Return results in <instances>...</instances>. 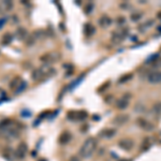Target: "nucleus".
<instances>
[{
	"instance_id": "f257e3e1",
	"label": "nucleus",
	"mask_w": 161,
	"mask_h": 161,
	"mask_svg": "<svg viewBox=\"0 0 161 161\" xmlns=\"http://www.w3.org/2000/svg\"><path fill=\"white\" fill-rule=\"evenodd\" d=\"M97 145H98V141L96 137H93V136L88 137L87 140L83 143V145L80 146L78 155L82 158H90V157L93 156L94 153H95L96 148H97Z\"/></svg>"
},
{
	"instance_id": "6e6552de",
	"label": "nucleus",
	"mask_w": 161,
	"mask_h": 161,
	"mask_svg": "<svg viewBox=\"0 0 161 161\" xmlns=\"http://www.w3.org/2000/svg\"><path fill=\"white\" fill-rule=\"evenodd\" d=\"M116 134V130L113 128H107V129H102L99 132L98 136L102 137V139H105V140H110L113 136H115Z\"/></svg>"
},
{
	"instance_id": "39448f33",
	"label": "nucleus",
	"mask_w": 161,
	"mask_h": 161,
	"mask_svg": "<svg viewBox=\"0 0 161 161\" xmlns=\"http://www.w3.org/2000/svg\"><path fill=\"white\" fill-rule=\"evenodd\" d=\"M129 119H130V116H129L128 114L121 113V114H118V115H116V116L114 117L113 120H112V123L117 126V127H120V126H123L128 123Z\"/></svg>"
},
{
	"instance_id": "b1692460",
	"label": "nucleus",
	"mask_w": 161,
	"mask_h": 161,
	"mask_svg": "<svg viewBox=\"0 0 161 161\" xmlns=\"http://www.w3.org/2000/svg\"><path fill=\"white\" fill-rule=\"evenodd\" d=\"M119 161H133L132 159H127V158H125V159H120Z\"/></svg>"
},
{
	"instance_id": "f3484780",
	"label": "nucleus",
	"mask_w": 161,
	"mask_h": 161,
	"mask_svg": "<svg viewBox=\"0 0 161 161\" xmlns=\"http://www.w3.org/2000/svg\"><path fill=\"white\" fill-rule=\"evenodd\" d=\"M21 83V77H14V80L10 82V88H11V89H14V88L18 87V85Z\"/></svg>"
},
{
	"instance_id": "5701e85b",
	"label": "nucleus",
	"mask_w": 161,
	"mask_h": 161,
	"mask_svg": "<svg viewBox=\"0 0 161 161\" xmlns=\"http://www.w3.org/2000/svg\"><path fill=\"white\" fill-rule=\"evenodd\" d=\"M125 17H123V16H121V17H118V19H117V23H118V24H123V23H125Z\"/></svg>"
},
{
	"instance_id": "9b49d317",
	"label": "nucleus",
	"mask_w": 161,
	"mask_h": 161,
	"mask_svg": "<svg viewBox=\"0 0 161 161\" xmlns=\"http://www.w3.org/2000/svg\"><path fill=\"white\" fill-rule=\"evenodd\" d=\"M70 141H71V133L69 132V131H64L59 136V143L62 145H66Z\"/></svg>"
},
{
	"instance_id": "1a4fd4ad",
	"label": "nucleus",
	"mask_w": 161,
	"mask_h": 161,
	"mask_svg": "<svg viewBox=\"0 0 161 161\" xmlns=\"http://www.w3.org/2000/svg\"><path fill=\"white\" fill-rule=\"evenodd\" d=\"M147 80L150 84H159L161 83V71H153L148 74Z\"/></svg>"
},
{
	"instance_id": "7ed1b4c3",
	"label": "nucleus",
	"mask_w": 161,
	"mask_h": 161,
	"mask_svg": "<svg viewBox=\"0 0 161 161\" xmlns=\"http://www.w3.org/2000/svg\"><path fill=\"white\" fill-rule=\"evenodd\" d=\"M126 34H127V30H123V29L113 31V33H112V42L115 45L120 44V43L125 40Z\"/></svg>"
},
{
	"instance_id": "4be33fe9",
	"label": "nucleus",
	"mask_w": 161,
	"mask_h": 161,
	"mask_svg": "<svg viewBox=\"0 0 161 161\" xmlns=\"http://www.w3.org/2000/svg\"><path fill=\"white\" fill-rule=\"evenodd\" d=\"M154 68H160L161 67V58H158L157 60H155V62L153 64Z\"/></svg>"
},
{
	"instance_id": "4468645a",
	"label": "nucleus",
	"mask_w": 161,
	"mask_h": 161,
	"mask_svg": "<svg viewBox=\"0 0 161 161\" xmlns=\"http://www.w3.org/2000/svg\"><path fill=\"white\" fill-rule=\"evenodd\" d=\"M85 34L87 37H91L94 34V33L96 32V29L95 27L93 26V25L90 24V23H87V24H85Z\"/></svg>"
},
{
	"instance_id": "f03ea898",
	"label": "nucleus",
	"mask_w": 161,
	"mask_h": 161,
	"mask_svg": "<svg viewBox=\"0 0 161 161\" xmlns=\"http://www.w3.org/2000/svg\"><path fill=\"white\" fill-rule=\"evenodd\" d=\"M88 117V114L86 111H71L68 112L67 118L71 121H77V120H85Z\"/></svg>"
},
{
	"instance_id": "412c9836",
	"label": "nucleus",
	"mask_w": 161,
	"mask_h": 161,
	"mask_svg": "<svg viewBox=\"0 0 161 161\" xmlns=\"http://www.w3.org/2000/svg\"><path fill=\"white\" fill-rule=\"evenodd\" d=\"M94 9V5L93 3H88L87 7L85 8V13L86 14H89V13H91V11H93Z\"/></svg>"
},
{
	"instance_id": "6ab92c4d",
	"label": "nucleus",
	"mask_w": 161,
	"mask_h": 161,
	"mask_svg": "<svg viewBox=\"0 0 161 161\" xmlns=\"http://www.w3.org/2000/svg\"><path fill=\"white\" fill-rule=\"evenodd\" d=\"M149 137H145V140L143 141V144H142V150L144 152V150H147V149L149 148V146H150V143H149Z\"/></svg>"
},
{
	"instance_id": "0eeeda50",
	"label": "nucleus",
	"mask_w": 161,
	"mask_h": 161,
	"mask_svg": "<svg viewBox=\"0 0 161 161\" xmlns=\"http://www.w3.org/2000/svg\"><path fill=\"white\" fill-rule=\"evenodd\" d=\"M136 123L139 125V127H140L141 129H143L144 131H153L155 128L152 123H149L148 120H146V119L143 118V117H139V118L136 119Z\"/></svg>"
},
{
	"instance_id": "2eb2a0df",
	"label": "nucleus",
	"mask_w": 161,
	"mask_h": 161,
	"mask_svg": "<svg viewBox=\"0 0 161 161\" xmlns=\"http://www.w3.org/2000/svg\"><path fill=\"white\" fill-rule=\"evenodd\" d=\"M43 74H44V70H42V69H37V70H34V71L32 72L31 77H32L33 80H38L39 78L43 77Z\"/></svg>"
},
{
	"instance_id": "dca6fc26",
	"label": "nucleus",
	"mask_w": 161,
	"mask_h": 161,
	"mask_svg": "<svg viewBox=\"0 0 161 161\" xmlns=\"http://www.w3.org/2000/svg\"><path fill=\"white\" fill-rule=\"evenodd\" d=\"M12 40H13L12 34H11V33H5V34L2 36V38H1V43H2L3 45H8L12 42Z\"/></svg>"
},
{
	"instance_id": "a211bd4d",
	"label": "nucleus",
	"mask_w": 161,
	"mask_h": 161,
	"mask_svg": "<svg viewBox=\"0 0 161 161\" xmlns=\"http://www.w3.org/2000/svg\"><path fill=\"white\" fill-rule=\"evenodd\" d=\"M111 85V80H107L104 84H102L101 86H100L99 88L97 89L98 93H102V91H104V90H107V88H109V86Z\"/></svg>"
},
{
	"instance_id": "ddd939ff",
	"label": "nucleus",
	"mask_w": 161,
	"mask_h": 161,
	"mask_svg": "<svg viewBox=\"0 0 161 161\" xmlns=\"http://www.w3.org/2000/svg\"><path fill=\"white\" fill-rule=\"evenodd\" d=\"M132 78H133V73H131V72L130 73H126L119 77L118 84H125V83H127V82H129V80H131Z\"/></svg>"
},
{
	"instance_id": "9d476101",
	"label": "nucleus",
	"mask_w": 161,
	"mask_h": 161,
	"mask_svg": "<svg viewBox=\"0 0 161 161\" xmlns=\"http://www.w3.org/2000/svg\"><path fill=\"white\" fill-rule=\"evenodd\" d=\"M26 152H27V145L25 143L19 144V146L17 147V150H16V158L23 159L26 156Z\"/></svg>"
},
{
	"instance_id": "393cba45",
	"label": "nucleus",
	"mask_w": 161,
	"mask_h": 161,
	"mask_svg": "<svg viewBox=\"0 0 161 161\" xmlns=\"http://www.w3.org/2000/svg\"><path fill=\"white\" fill-rule=\"evenodd\" d=\"M157 17H158V18H161V11H159V12L157 13Z\"/></svg>"
},
{
	"instance_id": "20e7f679",
	"label": "nucleus",
	"mask_w": 161,
	"mask_h": 161,
	"mask_svg": "<svg viewBox=\"0 0 161 161\" xmlns=\"http://www.w3.org/2000/svg\"><path fill=\"white\" fill-rule=\"evenodd\" d=\"M118 146L123 150L129 152V150H131L134 147V141L132 139H130V137H123V139L118 141Z\"/></svg>"
},
{
	"instance_id": "423d86ee",
	"label": "nucleus",
	"mask_w": 161,
	"mask_h": 161,
	"mask_svg": "<svg viewBox=\"0 0 161 161\" xmlns=\"http://www.w3.org/2000/svg\"><path fill=\"white\" fill-rule=\"evenodd\" d=\"M131 99V94H125L120 99H118L116 101V107L118 110H125L129 107Z\"/></svg>"
},
{
	"instance_id": "aec40b11",
	"label": "nucleus",
	"mask_w": 161,
	"mask_h": 161,
	"mask_svg": "<svg viewBox=\"0 0 161 161\" xmlns=\"http://www.w3.org/2000/svg\"><path fill=\"white\" fill-rule=\"evenodd\" d=\"M141 17H142V14L141 13H135V14H132L131 15V21H140L141 19Z\"/></svg>"
},
{
	"instance_id": "f8f14e48",
	"label": "nucleus",
	"mask_w": 161,
	"mask_h": 161,
	"mask_svg": "<svg viewBox=\"0 0 161 161\" xmlns=\"http://www.w3.org/2000/svg\"><path fill=\"white\" fill-rule=\"evenodd\" d=\"M111 24H112V18H110L107 15H103V16L100 17L99 25L102 27V28H107Z\"/></svg>"
}]
</instances>
